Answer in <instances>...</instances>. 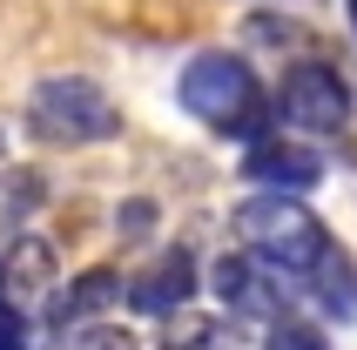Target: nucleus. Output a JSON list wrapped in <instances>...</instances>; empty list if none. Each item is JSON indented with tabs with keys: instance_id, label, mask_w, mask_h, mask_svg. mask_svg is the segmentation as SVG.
I'll use <instances>...</instances> for the list:
<instances>
[{
	"instance_id": "1",
	"label": "nucleus",
	"mask_w": 357,
	"mask_h": 350,
	"mask_svg": "<svg viewBox=\"0 0 357 350\" xmlns=\"http://www.w3.org/2000/svg\"><path fill=\"white\" fill-rule=\"evenodd\" d=\"M236 243H243V256H257L277 283H297V290H303V276L324 263V250H331L324 222L303 209L297 195H250L236 209Z\"/></svg>"
},
{
	"instance_id": "2",
	"label": "nucleus",
	"mask_w": 357,
	"mask_h": 350,
	"mask_svg": "<svg viewBox=\"0 0 357 350\" xmlns=\"http://www.w3.org/2000/svg\"><path fill=\"white\" fill-rule=\"evenodd\" d=\"M176 95H182V108H189L202 128H216V135H250V142H263V121H270V95H263V81L250 75V61H243V54H222V47L196 54L189 68H182Z\"/></svg>"
},
{
	"instance_id": "3",
	"label": "nucleus",
	"mask_w": 357,
	"mask_h": 350,
	"mask_svg": "<svg viewBox=\"0 0 357 350\" xmlns=\"http://www.w3.org/2000/svg\"><path fill=\"white\" fill-rule=\"evenodd\" d=\"M27 128L40 142H68L75 149V142H108L121 128V115L88 75H47L27 95Z\"/></svg>"
},
{
	"instance_id": "4",
	"label": "nucleus",
	"mask_w": 357,
	"mask_h": 350,
	"mask_svg": "<svg viewBox=\"0 0 357 350\" xmlns=\"http://www.w3.org/2000/svg\"><path fill=\"white\" fill-rule=\"evenodd\" d=\"M290 128L303 135H337L344 121H351V88H344L337 68H324V61H297L290 75H283L277 101H270Z\"/></svg>"
},
{
	"instance_id": "5",
	"label": "nucleus",
	"mask_w": 357,
	"mask_h": 350,
	"mask_svg": "<svg viewBox=\"0 0 357 350\" xmlns=\"http://www.w3.org/2000/svg\"><path fill=\"white\" fill-rule=\"evenodd\" d=\"M189 296H196V263H189V250L155 256L142 276H121V303L135 317H176V310H189Z\"/></svg>"
},
{
	"instance_id": "6",
	"label": "nucleus",
	"mask_w": 357,
	"mask_h": 350,
	"mask_svg": "<svg viewBox=\"0 0 357 350\" xmlns=\"http://www.w3.org/2000/svg\"><path fill=\"white\" fill-rule=\"evenodd\" d=\"M243 175L257 182L263 195H303L324 182V155H310L303 142H270L263 135L250 155H243Z\"/></svg>"
},
{
	"instance_id": "7",
	"label": "nucleus",
	"mask_w": 357,
	"mask_h": 350,
	"mask_svg": "<svg viewBox=\"0 0 357 350\" xmlns=\"http://www.w3.org/2000/svg\"><path fill=\"white\" fill-rule=\"evenodd\" d=\"M216 296L229 303V317H257V324H277L283 317V283L263 270L257 256H222L216 263Z\"/></svg>"
},
{
	"instance_id": "8",
	"label": "nucleus",
	"mask_w": 357,
	"mask_h": 350,
	"mask_svg": "<svg viewBox=\"0 0 357 350\" xmlns=\"http://www.w3.org/2000/svg\"><path fill=\"white\" fill-rule=\"evenodd\" d=\"M108 303H121V270H88V276H75L68 290H54V330L68 337V330H81L88 317H101Z\"/></svg>"
},
{
	"instance_id": "9",
	"label": "nucleus",
	"mask_w": 357,
	"mask_h": 350,
	"mask_svg": "<svg viewBox=\"0 0 357 350\" xmlns=\"http://www.w3.org/2000/svg\"><path fill=\"white\" fill-rule=\"evenodd\" d=\"M303 290L317 296V303L337 317V324H357V270H351V256H344L337 243L324 250V263H317V270L303 276Z\"/></svg>"
},
{
	"instance_id": "10",
	"label": "nucleus",
	"mask_w": 357,
	"mask_h": 350,
	"mask_svg": "<svg viewBox=\"0 0 357 350\" xmlns=\"http://www.w3.org/2000/svg\"><path fill=\"white\" fill-rule=\"evenodd\" d=\"M263 350H331V337H324L310 317H290V310H283L277 324H270V337H263Z\"/></svg>"
},
{
	"instance_id": "11",
	"label": "nucleus",
	"mask_w": 357,
	"mask_h": 350,
	"mask_svg": "<svg viewBox=\"0 0 357 350\" xmlns=\"http://www.w3.org/2000/svg\"><path fill=\"white\" fill-rule=\"evenodd\" d=\"M61 350H142V344L121 330V324H95V330H75Z\"/></svg>"
},
{
	"instance_id": "12",
	"label": "nucleus",
	"mask_w": 357,
	"mask_h": 350,
	"mask_svg": "<svg viewBox=\"0 0 357 350\" xmlns=\"http://www.w3.org/2000/svg\"><path fill=\"white\" fill-rule=\"evenodd\" d=\"M0 350H27V317L14 303H0Z\"/></svg>"
},
{
	"instance_id": "13",
	"label": "nucleus",
	"mask_w": 357,
	"mask_h": 350,
	"mask_svg": "<svg viewBox=\"0 0 357 350\" xmlns=\"http://www.w3.org/2000/svg\"><path fill=\"white\" fill-rule=\"evenodd\" d=\"M121 209H128V215H121V229H128V236H142L149 222H155V202H121Z\"/></svg>"
},
{
	"instance_id": "14",
	"label": "nucleus",
	"mask_w": 357,
	"mask_h": 350,
	"mask_svg": "<svg viewBox=\"0 0 357 350\" xmlns=\"http://www.w3.org/2000/svg\"><path fill=\"white\" fill-rule=\"evenodd\" d=\"M0 303H7V263H0Z\"/></svg>"
},
{
	"instance_id": "15",
	"label": "nucleus",
	"mask_w": 357,
	"mask_h": 350,
	"mask_svg": "<svg viewBox=\"0 0 357 350\" xmlns=\"http://www.w3.org/2000/svg\"><path fill=\"white\" fill-rule=\"evenodd\" d=\"M351 20H357V0H351Z\"/></svg>"
}]
</instances>
